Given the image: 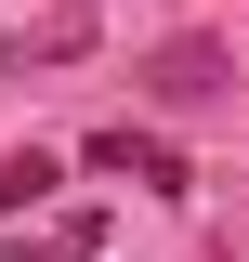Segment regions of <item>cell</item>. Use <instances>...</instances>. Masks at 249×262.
I'll list each match as a JSON object with an SVG mask.
<instances>
[{
  "instance_id": "obj_1",
  "label": "cell",
  "mask_w": 249,
  "mask_h": 262,
  "mask_svg": "<svg viewBox=\"0 0 249 262\" xmlns=\"http://www.w3.org/2000/svg\"><path fill=\"white\" fill-rule=\"evenodd\" d=\"M131 79H144V105L197 118V105H223V92H236V53H223V39H157V53L131 66Z\"/></svg>"
},
{
  "instance_id": "obj_2",
  "label": "cell",
  "mask_w": 249,
  "mask_h": 262,
  "mask_svg": "<svg viewBox=\"0 0 249 262\" xmlns=\"http://www.w3.org/2000/svg\"><path fill=\"white\" fill-rule=\"evenodd\" d=\"M79 158H92V170H118V184H144V196H184V184H197V170L171 158L157 131H131V118H105L92 144H79Z\"/></svg>"
},
{
  "instance_id": "obj_3",
  "label": "cell",
  "mask_w": 249,
  "mask_h": 262,
  "mask_svg": "<svg viewBox=\"0 0 249 262\" xmlns=\"http://www.w3.org/2000/svg\"><path fill=\"white\" fill-rule=\"evenodd\" d=\"M105 249V210H66V223H39V236H13L0 262H92Z\"/></svg>"
},
{
  "instance_id": "obj_4",
  "label": "cell",
  "mask_w": 249,
  "mask_h": 262,
  "mask_svg": "<svg viewBox=\"0 0 249 262\" xmlns=\"http://www.w3.org/2000/svg\"><path fill=\"white\" fill-rule=\"evenodd\" d=\"M53 184H66V170L39 158V144H27V158H0V223H13V210H39V196H53Z\"/></svg>"
}]
</instances>
